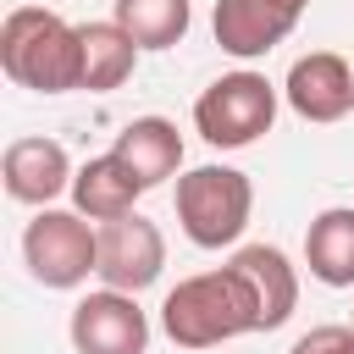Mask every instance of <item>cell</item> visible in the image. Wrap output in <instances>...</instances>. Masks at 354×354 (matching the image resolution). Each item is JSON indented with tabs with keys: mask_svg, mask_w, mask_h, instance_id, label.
Listing matches in <instances>:
<instances>
[{
	"mask_svg": "<svg viewBox=\"0 0 354 354\" xmlns=\"http://www.w3.org/2000/svg\"><path fill=\"white\" fill-rule=\"evenodd\" d=\"M160 332L188 348V354H205V348H221L232 337H249L260 332V299L249 288V277L227 260L216 271H199V277H183L166 299H160Z\"/></svg>",
	"mask_w": 354,
	"mask_h": 354,
	"instance_id": "6da1fadb",
	"label": "cell"
},
{
	"mask_svg": "<svg viewBox=\"0 0 354 354\" xmlns=\"http://www.w3.org/2000/svg\"><path fill=\"white\" fill-rule=\"evenodd\" d=\"M0 72L33 94L83 88V28L44 6H17L0 22Z\"/></svg>",
	"mask_w": 354,
	"mask_h": 354,
	"instance_id": "7a4b0ae2",
	"label": "cell"
},
{
	"mask_svg": "<svg viewBox=\"0 0 354 354\" xmlns=\"http://www.w3.org/2000/svg\"><path fill=\"white\" fill-rule=\"evenodd\" d=\"M254 216V183L238 166H194L177 177V227L194 249H232Z\"/></svg>",
	"mask_w": 354,
	"mask_h": 354,
	"instance_id": "3957f363",
	"label": "cell"
},
{
	"mask_svg": "<svg viewBox=\"0 0 354 354\" xmlns=\"http://www.w3.org/2000/svg\"><path fill=\"white\" fill-rule=\"evenodd\" d=\"M22 260H28V277L39 288H55V293L83 288L100 271V227H88L83 210L44 205L22 232Z\"/></svg>",
	"mask_w": 354,
	"mask_h": 354,
	"instance_id": "277c9868",
	"label": "cell"
},
{
	"mask_svg": "<svg viewBox=\"0 0 354 354\" xmlns=\"http://www.w3.org/2000/svg\"><path fill=\"white\" fill-rule=\"evenodd\" d=\"M277 122V83L266 72H227L194 100V127L210 149H243Z\"/></svg>",
	"mask_w": 354,
	"mask_h": 354,
	"instance_id": "5b68a950",
	"label": "cell"
},
{
	"mask_svg": "<svg viewBox=\"0 0 354 354\" xmlns=\"http://www.w3.org/2000/svg\"><path fill=\"white\" fill-rule=\"evenodd\" d=\"M66 337H72V354H144L149 348V315L138 310V293L94 288L72 304Z\"/></svg>",
	"mask_w": 354,
	"mask_h": 354,
	"instance_id": "8992f818",
	"label": "cell"
},
{
	"mask_svg": "<svg viewBox=\"0 0 354 354\" xmlns=\"http://www.w3.org/2000/svg\"><path fill=\"white\" fill-rule=\"evenodd\" d=\"M166 271V238L149 216L127 210L116 221H100V282L105 288H122V293H144L155 288Z\"/></svg>",
	"mask_w": 354,
	"mask_h": 354,
	"instance_id": "52a82bcc",
	"label": "cell"
},
{
	"mask_svg": "<svg viewBox=\"0 0 354 354\" xmlns=\"http://www.w3.org/2000/svg\"><path fill=\"white\" fill-rule=\"evenodd\" d=\"M304 11H310V0H216L210 28H216V44L227 55L260 61L299 28Z\"/></svg>",
	"mask_w": 354,
	"mask_h": 354,
	"instance_id": "ba28073f",
	"label": "cell"
},
{
	"mask_svg": "<svg viewBox=\"0 0 354 354\" xmlns=\"http://www.w3.org/2000/svg\"><path fill=\"white\" fill-rule=\"evenodd\" d=\"M282 100L293 105V116L304 122H343L354 111V66L337 50H310L288 66L282 77Z\"/></svg>",
	"mask_w": 354,
	"mask_h": 354,
	"instance_id": "9c48e42d",
	"label": "cell"
},
{
	"mask_svg": "<svg viewBox=\"0 0 354 354\" xmlns=\"http://www.w3.org/2000/svg\"><path fill=\"white\" fill-rule=\"evenodd\" d=\"M72 155L55 144V138H11L6 155H0V183L17 205H55L61 194H72Z\"/></svg>",
	"mask_w": 354,
	"mask_h": 354,
	"instance_id": "30bf717a",
	"label": "cell"
},
{
	"mask_svg": "<svg viewBox=\"0 0 354 354\" xmlns=\"http://www.w3.org/2000/svg\"><path fill=\"white\" fill-rule=\"evenodd\" d=\"M138 194H144V183L133 177V166H127L116 149L88 155V160L72 171V210H83L88 221H116V216H127V210L138 205Z\"/></svg>",
	"mask_w": 354,
	"mask_h": 354,
	"instance_id": "8fae6325",
	"label": "cell"
},
{
	"mask_svg": "<svg viewBox=\"0 0 354 354\" xmlns=\"http://www.w3.org/2000/svg\"><path fill=\"white\" fill-rule=\"evenodd\" d=\"M111 149L133 166V177L144 183V194L183 171V133H177V122H166V116H133V122L116 133Z\"/></svg>",
	"mask_w": 354,
	"mask_h": 354,
	"instance_id": "7c38bea8",
	"label": "cell"
},
{
	"mask_svg": "<svg viewBox=\"0 0 354 354\" xmlns=\"http://www.w3.org/2000/svg\"><path fill=\"white\" fill-rule=\"evenodd\" d=\"M232 266L249 277L254 299H260V332H277L293 310H299V271L277 243H243L232 254Z\"/></svg>",
	"mask_w": 354,
	"mask_h": 354,
	"instance_id": "4fadbf2b",
	"label": "cell"
},
{
	"mask_svg": "<svg viewBox=\"0 0 354 354\" xmlns=\"http://www.w3.org/2000/svg\"><path fill=\"white\" fill-rule=\"evenodd\" d=\"M304 266L321 288H354V205H332L304 227Z\"/></svg>",
	"mask_w": 354,
	"mask_h": 354,
	"instance_id": "5bb4252c",
	"label": "cell"
},
{
	"mask_svg": "<svg viewBox=\"0 0 354 354\" xmlns=\"http://www.w3.org/2000/svg\"><path fill=\"white\" fill-rule=\"evenodd\" d=\"M83 28V88L88 94H111L133 77L138 66V44L133 33L111 17V22H77Z\"/></svg>",
	"mask_w": 354,
	"mask_h": 354,
	"instance_id": "9a60e30c",
	"label": "cell"
},
{
	"mask_svg": "<svg viewBox=\"0 0 354 354\" xmlns=\"http://www.w3.org/2000/svg\"><path fill=\"white\" fill-rule=\"evenodd\" d=\"M111 17L133 33L138 50H171V44H183V33H188L194 6H188V0H116Z\"/></svg>",
	"mask_w": 354,
	"mask_h": 354,
	"instance_id": "2e32d148",
	"label": "cell"
},
{
	"mask_svg": "<svg viewBox=\"0 0 354 354\" xmlns=\"http://www.w3.org/2000/svg\"><path fill=\"white\" fill-rule=\"evenodd\" d=\"M288 354H354V321L348 326H310L304 337H293V348Z\"/></svg>",
	"mask_w": 354,
	"mask_h": 354,
	"instance_id": "e0dca14e",
	"label": "cell"
}]
</instances>
